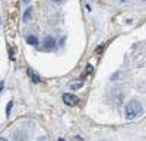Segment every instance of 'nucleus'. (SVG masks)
I'll return each mask as SVG.
<instances>
[{"instance_id":"obj_5","label":"nucleus","mask_w":146,"mask_h":141,"mask_svg":"<svg viewBox=\"0 0 146 141\" xmlns=\"http://www.w3.org/2000/svg\"><path fill=\"white\" fill-rule=\"evenodd\" d=\"M27 42L31 44V45H38V39H36V37H34V35H29V37H27Z\"/></svg>"},{"instance_id":"obj_12","label":"nucleus","mask_w":146,"mask_h":141,"mask_svg":"<svg viewBox=\"0 0 146 141\" xmlns=\"http://www.w3.org/2000/svg\"><path fill=\"white\" fill-rule=\"evenodd\" d=\"M53 2H62V0H53Z\"/></svg>"},{"instance_id":"obj_6","label":"nucleus","mask_w":146,"mask_h":141,"mask_svg":"<svg viewBox=\"0 0 146 141\" xmlns=\"http://www.w3.org/2000/svg\"><path fill=\"white\" fill-rule=\"evenodd\" d=\"M29 74L32 76V81H35V83H38V81H40V76H38V74H35V73L32 71V70H29Z\"/></svg>"},{"instance_id":"obj_4","label":"nucleus","mask_w":146,"mask_h":141,"mask_svg":"<svg viewBox=\"0 0 146 141\" xmlns=\"http://www.w3.org/2000/svg\"><path fill=\"white\" fill-rule=\"evenodd\" d=\"M31 16H32V7H28L25 10V13H23V22H29Z\"/></svg>"},{"instance_id":"obj_15","label":"nucleus","mask_w":146,"mask_h":141,"mask_svg":"<svg viewBox=\"0 0 146 141\" xmlns=\"http://www.w3.org/2000/svg\"><path fill=\"white\" fill-rule=\"evenodd\" d=\"M0 23H2V19H0Z\"/></svg>"},{"instance_id":"obj_8","label":"nucleus","mask_w":146,"mask_h":141,"mask_svg":"<svg viewBox=\"0 0 146 141\" xmlns=\"http://www.w3.org/2000/svg\"><path fill=\"white\" fill-rule=\"evenodd\" d=\"M79 87H82V83H78V85H73L72 86V89H79Z\"/></svg>"},{"instance_id":"obj_13","label":"nucleus","mask_w":146,"mask_h":141,"mask_svg":"<svg viewBox=\"0 0 146 141\" xmlns=\"http://www.w3.org/2000/svg\"><path fill=\"white\" fill-rule=\"evenodd\" d=\"M58 141H64V140H63V138H60V140H58Z\"/></svg>"},{"instance_id":"obj_7","label":"nucleus","mask_w":146,"mask_h":141,"mask_svg":"<svg viewBox=\"0 0 146 141\" xmlns=\"http://www.w3.org/2000/svg\"><path fill=\"white\" fill-rule=\"evenodd\" d=\"M12 103H13V102H9V105H7V111H6L7 116H9V113H10V108H12Z\"/></svg>"},{"instance_id":"obj_2","label":"nucleus","mask_w":146,"mask_h":141,"mask_svg":"<svg viewBox=\"0 0 146 141\" xmlns=\"http://www.w3.org/2000/svg\"><path fill=\"white\" fill-rule=\"evenodd\" d=\"M63 102L66 105H70V106H73V105H76L79 102V98L75 96V95H72V93H64L63 95Z\"/></svg>"},{"instance_id":"obj_9","label":"nucleus","mask_w":146,"mask_h":141,"mask_svg":"<svg viewBox=\"0 0 146 141\" xmlns=\"http://www.w3.org/2000/svg\"><path fill=\"white\" fill-rule=\"evenodd\" d=\"M3 87H5V81H0V92L3 90Z\"/></svg>"},{"instance_id":"obj_11","label":"nucleus","mask_w":146,"mask_h":141,"mask_svg":"<svg viewBox=\"0 0 146 141\" xmlns=\"http://www.w3.org/2000/svg\"><path fill=\"white\" fill-rule=\"evenodd\" d=\"M23 2H25V3H29V0H23Z\"/></svg>"},{"instance_id":"obj_14","label":"nucleus","mask_w":146,"mask_h":141,"mask_svg":"<svg viewBox=\"0 0 146 141\" xmlns=\"http://www.w3.org/2000/svg\"><path fill=\"white\" fill-rule=\"evenodd\" d=\"M120 2H126V0H120Z\"/></svg>"},{"instance_id":"obj_1","label":"nucleus","mask_w":146,"mask_h":141,"mask_svg":"<svg viewBox=\"0 0 146 141\" xmlns=\"http://www.w3.org/2000/svg\"><path fill=\"white\" fill-rule=\"evenodd\" d=\"M142 112H143V108H142V105L137 100H130L127 103V106H126V116H127V119L137 118L139 115H142Z\"/></svg>"},{"instance_id":"obj_3","label":"nucleus","mask_w":146,"mask_h":141,"mask_svg":"<svg viewBox=\"0 0 146 141\" xmlns=\"http://www.w3.org/2000/svg\"><path fill=\"white\" fill-rule=\"evenodd\" d=\"M44 45H45V48L51 50V48H54V45H56V39L53 37H47L44 39Z\"/></svg>"},{"instance_id":"obj_10","label":"nucleus","mask_w":146,"mask_h":141,"mask_svg":"<svg viewBox=\"0 0 146 141\" xmlns=\"http://www.w3.org/2000/svg\"><path fill=\"white\" fill-rule=\"evenodd\" d=\"M0 141H7L6 138H0Z\"/></svg>"}]
</instances>
